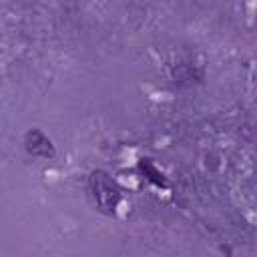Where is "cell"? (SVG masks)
Listing matches in <instances>:
<instances>
[{
    "mask_svg": "<svg viewBox=\"0 0 257 257\" xmlns=\"http://www.w3.org/2000/svg\"><path fill=\"white\" fill-rule=\"evenodd\" d=\"M24 149L32 157H40V159H54L56 157V149H54L52 141L38 128H30L24 135Z\"/></svg>",
    "mask_w": 257,
    "mask_h": 257,
    "instance_id": "7a4b0ae2",
    "label": "cell"
},
{
    "mask_svg": "<svg viewBox=\"0 0 257 257\" xmlns=\"http://www.w3.org/2000/svg\"><path fill=\"white\" fill-rule=\"evenodd\" d=\"M139 171L153 183V185H157V187H163V189H167L169 187V183H167V179H165V175L149 161V159H141L139 161Z\"/></svg>",
    "mask_w": 257,
    "mask_h": 257,
    "instance_id": "3957f363",
    "label": "cell"
},
{
    "mask_svg": "<svg viewBox=\"0 0 257 257\" xmlns=\"http://www.w3.org/2000/svg\"><path fill=\"white\" fill-rule=\"evenodd\" d=\"M90 191H92V199H94L96 207L106 215H112L116 211L120 199H122L120 189L116 187V183L104 171H92Z\"/></svg>",
    "mask_w": 257,
    "mask_h": 257,
    "instance_id": "6da1fadb",
    "label": "cell"
}]
</instances>
